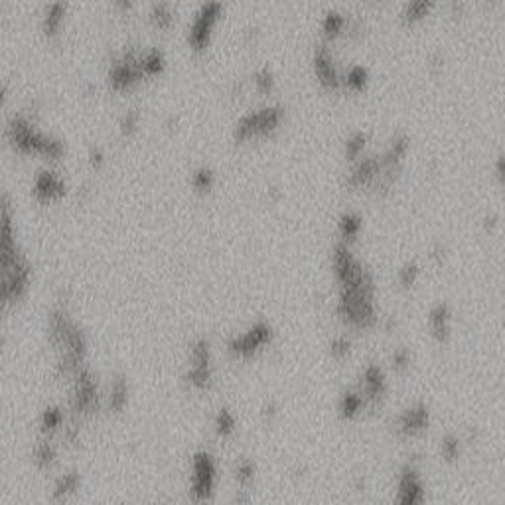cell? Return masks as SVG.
Returning <instances> with one entry per match:
<instances>
[{"label":"cell","instance_id":"cell-1","mask_svg":"<svg viewBox=\"0 0 505 505\" xmlns=\"http://www.w3.org/2000/svg\"><path fill=\"white\" fill-rule=\"evenodd\" d=\"M47 341L55 351V373L69 379L77 369L87 365L89 338L81 324L65 306H55L47 314Z\"/></svg>","mask_w":505,"mask_h":505},{"label":"cell","instance_id":"cell-2","mask_svg":"<svg viewBox=\"0 0 505 505\" xmlns=\"http://www.w3.org/2000/svg\"><path fill=\"white\" fill-rule=\"evenodd\" d=\"M338 288L336 312L340 320L351 330H371L377 324V286L373 273L368 271L358 283Z\"/></svg>","mask_w":505,"mask_h":505},{"label":"cell","instance_id":"cell-3","mask_svg":"<svg viewBox=\"0 0 505 505\" xmlns=\"http://www.w3.org/2000/svg\"><path fill=\"white\" fill-rule=\"evenodd\" d=\"M4 137L18 154H40L50 160H59L65 154L64 140L38 129L26 113H16L6 120Z\"/></svg>","mask_w":505,"mask_h":505},{"label":"cell","instance_id":"cell-4","mask_svg":"<svg viewBox=\"0 0 505 505\" xmlns=\"http://www.w3.org/2000/svg\"><path fill=\"white\" fill-rule=\"evenodd\" d=\"M220 486V464L210 450L193 452L188 474V499L193 505H210Z\"/></svg>","mask_w":505,"mask_h":505},{"label":"cell","instance_id":"cell-5","mask_svg":"<svg viewBox=\"0 0 505 505\" xmlns=\"http://www.w3.org/2000/svg\"><path fill=\"white\" fill-rule=\"evenodd\" d=\"M103 393L91 365H83L69 377V421L81 423L83 419L99 413Z\"/></svg>","mask_w":505,"mask_h":505},{"label":"cell","instance_id":"cell-6","mask_svg":"<svg viewBox=\"0 0 505 505\" xmlns=\"http://www.w3.org/2000/svg\"><path fill=\"white\" fill-rule=\"evenodd\" d=\"M215 358L212 341L205 336H198L188 346V365L184 379L193 391H210L215 381Z\"/></svg>","mask_w":505,"mask_h":505},{"label":"cell","instance_id":"cell-7","mask_svg":"<svg viewBox=\"0 0 505 505\" xmlns=\"http://www.w3.org/2000/svg\"><path fill=\"white\" fill-rule=\"evenodd\" d=\"M275 341V328L266 320H255L247 330L233 334L229 340L225 341V349L229 358L235 361H251L255 359Z\"/></svg>","mask_w":505,"mask_h":505},{"label":"cell","instance_id":"cell-8","mask_svg":"<svg viewBox=\"0 0 505 505\" xmlns=\"http://www.w3.org/2000/svg\"><path fill=\"white\" fill-rule=\"evenodd\" d=\"M26 257L16 239V212L8 192L0 193V268H8Z\"/></svg>","mask_w":505,"mask_h":505},{"label":"cell","instance_id":"cell-9","mask_svg":"<svg viewBox=\"0 0 505 505\" xmlns=\"http://www.w3.org/2000/svg\"><path fill=\"white\" fill-rule=\"evenodd\" d=\"M144 79L140 72V50L127 47L117 57H113L107 69V83L113 91H130Z\"/></svg>","mask_w":505,"mask_h":505},{"label":"cell","instance_id":"cell-10","mask_svg":"<svg viewBox=\"0 0 505 505\" xmlns=\"http://www.w3.org/2000/svg\"><path fill=\"white\" fill-rule=\"evenodd\" d=\"M32 265L26 257L8 268H0V312L22 300L30 290Z\"/></svg>","mask_w":505,"mask_h":505},{"label":"cell","instance_id":"cell-11","mask_svg":"<svg viewBox=\"0 0 505 505\" xmlns=\"http://www.w3.org/2000/svg\"><path fill=\"white\" fill-rule=\"evenodd\" d=\"M223 4L221 2H205L200 8L195 10L193 14L192 24L188 28V46L192 47L193 52H205L210 42H212V34L215 24L220 22L221 14H223Z\"/></svg>","mask_w":505,"mask_h":505},{"label":"cell","instance_id":"cell-12","mask_svg":"<svg viewBox=\"0 0 505 505\" xmlns=\"http://www.w3.org/2000/svg\"><path fill=\"white\" fill-rule=\"evenodd\" d=\"M432 411L424 401H414L409 407H404L393 421V431L403 441H413L423 436L431 429Z\"/></svg>","mask_w":505,"mask_h":505},{"label":"cell","instance_id":"cell-13","mask_svg":"<svg viewBox=\"0 0 505 505\" xmlns=\"http://www.w3.org/2000/svg\"><path fill=\"white\" fill-rule=\"evenodd\" d=\"M426 504V484L421 468L414 462H407L399 470L395 499L393 505H424Z\"/></svg>","mask_w":505,"mask_h":505},{"label":"cell","instance_id":"cell-14","mask_svg":"<svg viewBox=\"0 0 505 505\" xmlns=\"http://www.w3.org/2000/svg\"><path fill=\"white\" fill-rule=\"evenodd\" d=\"M356 387L363 397L365 409L375 411L385 403L387 393H389V379H387L385 369L375 361H371L363 368L361 375H359V383Z\"/></svg>","mask_w":505,"mask_h":505},{"label":"cell","instance_id":"cell-15","mask_svg":"<svg viewBox=\"0 0 505 505\" xmlns=\"http://www.w3.org/2000/svg\"><path fill=\"white\" fill-rule=\"evenodd\" d=\"M30 190L40 203H54L67 195V182L59 172L52 168H42L34 174Z\"/></svg>","mask_w":505,"mask_h":505},{"label":"cell","instance_id":"cell-16","mask_svg":"<svg viewBox=\"0 0 505 505\" xmlns=\"http://www.w3.org/2000/svg\"><path fill=\"white\" fill-rule=\"evenodd\" d=\"M312 67L322 87H326V89H338L341 85V75L340 72H338L336 64H334V57H331L330 47H328L326 42L316 44V47H314Z\"/></svg>","mask_w":505,"mask_h":505},{"label":"cell","instance_id":"cell-17","mask_svg":"<svg viewBox=\"0 0 505 505\" xmlns=\"http://www.w3.org/2000/svg\"><path fill=\"white\" fill-rule=\"evenodd\" d=\"M432 340L438 346H446L452 340V308L446 300H436L426 314Z\"/></svg>","mask_w":505,"mask_h":505},{"label":"cell","instance_id":"cell-18","mask_svg":"<svg viewBox=\"0 0 505 505\" xmlns=\"http://www.w3.org/2000/svg\"><path fill=\"white\" fill-rule=\"evenodd\" d=\"M83 487V476L79 470L69 468L64 470L62 474H57V478L52 484L50 489V501L55 505L69 504L72 499L77 497V494L81 492Z\"/></svg>","mask_w":505,"mask_h":505},{"label":"cell","instance_id":"cell-19","mask_svg":"<svg viewBox=\"0 0 505 505\" xmlns=\"http://www.w3.org/2000/svg\"><path fill=\"white\" fill-rule=\"evenodd\" d=\"M379 176V158L363 157L351 162V168L346 174V186L351 190H363V188H373Z\"/></svg>","mask_w":505,"mask_h":505},{"label":"cell","instance_id":"cell-20","mask_svg":"<svg viewBox=\"0 0 505 505\" xmlns=\"http://www.w3.org/2000/svg\"><path fill=\"white\" fill-rule=\"evenodd\" d=\"M130 403V383L125 373H115L109 383L107 395H103V404H107L109 413L120 414L129 409Z\"/></svg>","mask_w":505,"mask_h":505},{"label":"cell","instance_id":"cell-21","mask_svg":"<svg viewBox=\"0 0 505 505\" xmlns=\"http://www.w3.org/2000/svg\"><path fill=\"white\" fill-rule=\"evenodd\" d=\"M67 10H69V6L65 2H52V4H47L46 8H44L42 20H40V28H42V32H44V36L47 40L59 38L65 26Z\"/></svg>","mask_w":505,"mask_h":505},{"label":"cell","instance_id":"cell-22","mask_svg":"<svg viewBox=\"0 0 505 505\" xmlns=\"http://www.w3.org/2000/svg\"><path fill=\"white\" fill-rule=\"evenodd\" d=\"M255 115H257V137H266L280 127V123L286 117V109L280 103H273L255 110Z\"/></svg>","mask_w":505,"mask_h":505},{"label":"cell","instance_id":"cell-23","mask_svg":"<svg viewBox=\"0 0 505 505\" xmlns=\"http://www.w3.org/2000/svg\"><path fill=\"white\" fill-rule=\"evenodd\" d=\"M65 423L67 419H65L64 409L59 404H47L38 416V431L44 438H54L57 432L64 431Z\"/></svg>","mask_w":505,"mask_h":505},{"label":"cell","instance_id":"cell-24","mask_svg":"<svg viewBox=\"0 0 505 505\" xmlns=\"http://www.w3.org/2000/svg\"><path fill=\"white\" fill-rule=\"evenodd\" d=\"M239 429V419L235 411L227 407V404H221L220 409L213 414V432L215 436L221 441H231Z\"/></svg>","mask_w":505,"mask_h":505},{"label":"cell","instance_id":"cell-25","mask_svg":"<svg viewBox=\"0 0 505 505\" xmlns=\"http://www.w3.org/2000/svg\"><path fill=\"white\" fill-rule=\"evenodd\" d=\"M59 460V450L55 446V442L52 438H40L34 444V450H32V462L40 472H50L54 470V466Z\"/></svg>","mask_w":505,"mask_h":505},{"label":"cell","instance_id":"cell-26","mask_svg":"<svg viewBox=\"0 0 505 505\" xmlns=\"http://www.w3.org/2000/svg\"><path fill=\"white\" fill-rule=\"evenodd\" d=\"M365 411V403L363 397L358 391V387H349L341 393L340 401H338V414L344 421H356L361 416V413Z\"/></svg>","mask_w":505,"mask_h":505},{"label":"cell","instance_id":"cell-27","mask_svg":"<svg viewBox=\"0 0 505 505\" xmlns=\"http://www.w3.org/2000/svg\"><path fill=\"white\" fill-rule=\"evenodd\" d=\"M166 69V54L160 47H148L140 52V72L144 77H157Z\"/></svg>","mask_w":505,"mask_h":505},{"label":"cell","instance_id":"cell-28","mask_svg":"<svg viewBox=\"0 0 505 505\" xmlns=\"http://www.w3.org/2000/svg\"><path fill=\"white\" fill-rule=\"evenodd\" d=\"M464 444H466V442H464V438H462V434H458V432H446V434L441 438V446H438L442 462H446V464H456V462L462 458Z\"/></svg>","mask_w":505,"mask_h":505},{"label":"cell","instance_id":"cell-29","mask_svg":"<svg viewBox=\"0 0 505 505\" xmlns=\"http://www.w3.org/2000/svg\"><path fill=\"white\" fill-rule=\"evenodd\" d=\"M255 137H257V115H255V110H249L233 125L231 138L235 144H243Z\"/></svg>","mask_w":505,"mask_h":505},{"label":"cell","instance_id":"cell-30","mask_svg":"<svg viewBox=\"0 0 505 505\" xmlns=\"http://www.w3.org/2000/svg\"><path fill=\"white\" fill-rule=\"evenodd\" d=\"M363 229V217L356 212H344L338 220V231L344 243H353Z\"/></svg>","mask_w":505,"mask_h":505},{"label":"cell","instance_id":"cell-31","mask_svg":"<svg viewBox=\"0 0 505 505\" xmlns=\"http://www.w3.org/2000/svg\"><path fill=\"white\" fill-rule=\"evenodd\" d=\"M148 18L157 30H170L176 22V10L170 2H157L150 6Z\"/></svg>","mask_w":505,"mask_h":505},{"label":"cell","instance_id":"cell-32","mask_svg":"<svg viewBox=\"0 0 505 505\" xmlns=\"http://www.w3.org/2000/svg\"><path fill=\"white\" fill-rule=\"evenodd\" d=\"M348 22L346 14L340 10H328L322 18V32L326 40H334V38L341 36L348 30Z\"/></svg>","mask_w":505,"mask_h":505},{"label":"cell","instance_id":"cell-33","mask_svg":"<svg viewBox=\"0 0 505 505\" xmlns=\"http://www.w3.org/2000/svg\"><path fill=\"white\" fill-rule=\"evenodd\" d=\"M369 142V135L368 130H353L346 142H344V157L348 162H356L358 158H361L363 150L368 147Z\"/></svg>","mask_w":505,"mask_h":505},{"label":"cell","instance_id":"cell-34","mask_svg":"<svg viewBox=\"0 0 505 505\" xmlns=\"http://www.w3.org/2000/svg\"><path fill=\"white\" fill-rule=\"evenodd\" d=\"M434 8L432 0H414V2H407L401 12V20L404 24H416L423 18H426L431 14V10Z\"/></svg>","mask_w":505,"mask_h":505},{"label":"cell","instance_id":"cell-35","mask_svg":"<svg viewBox=\"0 0 505 505\" xmlns=\"http://www.w3.org/2000/svg\"><path fill=\"white\" fill-rule=\"evenodd\" d=\"M190 184L198 193H210L215 186V172L208 164L198 166L192 172Z\"/></svg>","mask_w":505,"mask_h":505},{"label":"cell","instance_id":"cell-36","mask_svg":"<svg viewBox=\"0 0 505 505\" xmlns=\"http://www.w3.org/2000/svg\"><path fill=\"white\" fill-rule=\"evenodd\" d=\"M369 83V72L365 65H351L346 75L341 77V85H346L349 91H363Z\"/></svg>","mask_w":505,"mask_h":505},{"label":"cell","instance_id":"cell-37","mask_svg":"<svg viewBox=\"0 0 505 505\" xmlns=\"http://www.w3.org/2000/svg\"><path fill=\"white\" fill-rule=\"evenodd\" d=\"M140 120H142V113L138 107H129L119 117V132L123 138L135 137L140 129Z\"/></svg>","mask_w":505,"mask_h":505},{"label":"cell","instance_id":"cell-38","mask_svg":"<svg viewBox=\"0 0 505 505\" xmlns=\"http://www.w3.org/2000/svg\"><path fill=\"white\" fill-rule=\"evenodd\" d=\"M421 278V265L416 261H407L397 271V283L403 290H411Z\"/></svg>","mask_w":505,"mask_h":505},{"label":"cell","instance_id":"cell-39","mask_svg":"<svg viewBox=\"0 0 505 505\" xmlns=\"http://www.w3.org/2000/svg\"><path fill=\"white\" fill-rule=\"evenodd\" d=\"M253 83H255V89L263 95H271L275 91L276 87V75L275 72L268 67V65H261L257 72L253 74Z\"/></svg>","mask_w":505,"mask_h":505},{"label":"cell","instance_id":"cell-40","mask_svg":"<svg viewBox=\"0 0 505 505\" xmlns=\"http://www.w3.org/2000/svg\"><path fill=\"white\" fill-rule=\"evenodd\" d=\"M351 338H349L348 334H338V336H334L330 341V356L331 359H336V361H346V359L351 356Z\"/></svg>","mask_w":505,"mask_h":505},{"label":"cell","instance_id":"cell-41","mask_svg":"<svg viewBox=\"0 0 505 505\" xmlns=\"http://www.w3.org/2000/svg\"><path fill=\"white\" fill-rule=\"evenodd\" d=\"M411 363H413V353L411 349L407 346H397L391 353V365L395 369L397 373H407L411 369Z\"/></svg>","mask_w":505,"mask_h":505},{"label":"cell","instance_id":"cell-42","mask_svg":"<svg viewBox=\"0 0 505 505\" xmlns=\"http://www.w3.org/2000/svg\"><path fill=\"white\" fill-rule=\"evenodd\" d=\"M444 65H446V57H444L441 50H434L426 57V69H429V74L432 77H438L444 72Z\"/></svg>","mask_w":505,"mask_h":505},{"label":"cell","instance_id":"cell-43","mask_svg":"<svg viewBox=\"0 0 505 505\" xmlns=\"http://www.w3.org/2000/svg\"><path fill=\"white\" fill-rule=\"evenodd\" d=\"M87 162H89V166H91L95 172L103 170L105 164H107V154H105V150H103L99 144H91L89 150H87Z\"/></svg>","mask_w":505,"mask_h":505},{"label":"cell","instance_id":"cell-44","mask_svg":"<svg viewBox=\"0 0 505 505\" xmlns=\"http://www.w3.org/2000/svg\"><path fill=\"white\" fill-rule=\"evenodd\" d=\"M429 259H431L432 265H444L446 259H448V247H446V243H444V241H434L431 245V251H429Z\"/></svg>","mask_w":505,"mask_h":505},{"label":"cell","instance_id":"cell-45","mask_svg":"<svg viewBox=\"0 0 505 505\" xmlns=\"http://www.w3.org/2000/svg\"><path fill=\"white\" fill-rule=\"evenodd\" d=\"M278 414H280V404H278L276 399H268V401L261 407V416L265 419L266 423H273Z\"/></svg>","mask_w":505,"mask_h":505},{"label":"cell","instance_id":"cell-46","mask_svg":"<svg viewBox=\"0 0 505 505\" xmlns=\"http://www.w3.org/2000/svg\"><path fill=\"white\" fill-rule=\"evenodd\" d=\"M259 40H261V30H259L255 24H249V26L243 30V42H245L247 46L255 47L259 44Z\"/></svg>","mask_w":505,"mask_h":505},{"label":"cell","instance_id":"cell-47","mask_svg":"<svg viewBox=\"0 0 505 505\" xmlns=\"http://www.w3.org/2000/svg\"><path fill=\"white\" fill-rule=\"evenodd\" d=\"M482 225H484V229L489 231V233H494L496 231V227L499 225V215L494 212H489L484 215V221H482Z\"/></svg>","mask_w":505,"mask_h":505},{"label":"cell","instance_id":"cell-48","mask_svg":"<svg viewBox=\"0 0 505 505\" xmlns=\"http://www.w3.org/2000/svg\"><path fill=\"white\" fill-rule=\"evenodd\" d=\"M266 198H268V202H278L280 198H283V192H280V188L278 186H266Z\"/></svg>","mask_w":505,"mask_h":505},{"label":"cell","instance_id":"cell-49","mask_svg":"<svg viewBox=\"0 0 505 505\" xmlns=\"http://www.w3.org/2000/svg\"><path fill=\"white\" fill-rule=\"evenodd\" d=\"M10 99V85L6 81H0V109L6 105Z\"/></svg>","mask_w":505,"mask_h":505},{"label":"cell","instance_id":"cell-50","mask_svg":"<svg viewBox=\"0 0 505 505\" xmlns=\"http://www.w3.org/2000/svg\"><path fill=\"white\" fill-rule=\"evenodd\" d=\"M245 93V81L239 79V81H233L231 85V97H241Z\"/></svg>","mask_w":505,"mask_h":505},{"label":"cell","instance_id":"cell-51","mask_svg":"<svg viewBox=\"0 0 505 505\" xmlns=\"http://www.w3.org/2000/svg\"><path fill=\"white\" fill-rule=\"evenodd\" d=\"M496 176L499 182L504 180V154H499V157L496 158Z\"/></svg>","mask_w":505,"mask_h":505},{"label":"cell","instance_id":"cell-52","mask_svg":"<svg viewBox=\"0 0 505 505\" xmlns=\"http://www.w3.org/2000/svg\"><path fill=\"white\" fill-rule=\"evenodd\" d=\"M176 123H178V117H174V115H168V119H166V127H168V129H174Z\"/></svg>","mask_w":505,"mask_h":505},{"label":"cell","instance_id":"cell-53","mask_svg":"<svg viewBox=\"0 0 505 505\" xmlns=\"http://www.w3.org/2000/svg\"><path fill=\"white\" fill-rule=\"evenodd\" d=\"M4 346H6V340H4V338H2V336H0V351H2V349H4Z\"/></svg>","mask_w":505,"mask_h":505},{"label":"cell","instance_id":"cell-54","mask_svg":"<svg viewBox=\"0 0 505 505\" xmlns=\"http://www.w3.org/2000/svg\"><path fill=\"white\" fill-rule=\"evenodd\" d=\"M147 505H162V504H147Z\"/></svg>","mask_w":505,"mask_h":505}]
</instances>
